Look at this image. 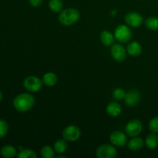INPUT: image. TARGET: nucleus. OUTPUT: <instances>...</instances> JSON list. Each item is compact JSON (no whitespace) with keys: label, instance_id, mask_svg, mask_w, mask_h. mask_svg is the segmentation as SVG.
<instances>
[{"label":"nucleus","instance_id":"f257e3e1","mask_svg":"<svg viewBox=\"0 0 158 158\" xmlns=\"http://www.w3.org/2000/svg\"><path fill=\"white\" fill-rule=\"evenodd\" d=\"M35 104V98L30 94L23 93L19 94L13 100L14 108L20 113L27 112Z\"/></svg>","mask_w":158,"mask_h":158},{"label":"nucleus","instance_id":"f03ea898","mask_svg":"<svg viewBox=\"0 0 158 158\" xmlns=\"http://www.w3.org/2000/svg\"><path fill=\"white\" fill-rule=\"evenodd\" d=\"M80 13L77 9L69 8L62 10L59 15V21L64 26H72L80 19Z\"/></svg>","mask_w":158,"mask_h":158},{"label":"nucleus","instance_id":"7ed1b4c3","mask_svg":"<svg viewBox=\"0 0 158 158\" xmlns=\"http://www.w3.org/2000/svg\"><path fill=\"white\" fill-rule=\"evenodd\" d=\"M114 36L118 42L126 43L132 38V32L131 29L126 25H120L114 31Z\"/></svg>","mask_w":158,"mask_h":158},{"label":"nucleus","instance_id":"20e7f679","mask_svg":"<svg viewBox=\"0 0 158 158\" xmlns=\"http://www.w3.org/2000/svg\"><path fill=\"white\" fill-rule=\"evenodd\" d=\"M43 82L39 77L29 76L26 77L23 82V86L29 92H39L43 88Z\"/></svg>","mask_w":158,"mask_h":158},{"label":"nucleus","instance_id":"39448f33","mask_svg":"<svg viewBox=\"0 0 158 158\" xmlns=\"http://www.w3.org/2000/svg\"><path fill=\"white\" fill-rule=\"evenodd\" d=\"M96 155L99 158H114L117 156V151L113 145L105 143L97 148Z\"/></svg>","mask_w":158,"mask_h":158},{"label":"nucleus","instance_id":"423d86ee","mask_svg":"<svg viewBox=\"0 0 158 158\" xmlns=\"http://www.w3.org/2000/svg\"><path fill=\"white\" fill-rule=\"evenodd\" d=\"M81 136V131L77 126L69 125L65 127L63 131V139L67 142H75L79 140Z\"/></svg>","mask_w":158,"mask_h":158},{"label":"nucleus","instance_id":"0eeeda50","mask_svg":"<svg viewBox=\"0 0 158 158\" xmlns=\"http://www.w3.org/2000/svg\"><path fill=\"white\" fill-rule=\"evenodd\" d=\"M142 130H143V125H142L141 121L134 119V120H131L126 125L125 132L129 137H134L138 136L141 133Z\"/></svg>","mask_w":158,"mask_h":158},{"label":"nucleus","instance_id":"6e6552de","mask_svg":"<svg viewBox=\"0 0 158 158\" xmlns=\"http://www.w3.org/2000/svg\"><path fill=\"white\" fill-rule=\"evenodd\" d=\"M110 53L115 61L121 63L124 61L127 57V49L122 45L114 44L111 47Z\"/></svg>","mask_w":158,"mask_h":158},{"label":"nucleus","instance_id":"1a4fd4ad","mask_svg":"<svg viewBox=\"0 0 158 158\" xmlns=\"http://www.w3.org/2000/svg\"><path fill=\"white\" fill-rule=\"evenodd\" d=\"M125 23L131 27H139L143 23V17L138 12H131L125 15Z\"/></svg>","mask_w":158,"mask_h":158},{"label":"nucleus","instance_id":"9d476101","mask_svg":"<svg viewBox=\"0 0 158 158\" xmlns=\"http://www.w3.org/2000/svg\"><path fill=\"white\" fill-rule=\"evenodd\" d=\"M140 100V94L137 89H132L126 93L124 101L129 106H134L138 104Z\"/></svg>","mask_w":158,"mask_h":158},{"label":"nucleus","instance_id":"9b49d317","mask_svg":"<svg viewBox=\"0 0 158 158\" xmlns=\"http://www.w3.org/2000/svg\"><path fill=\"white\" fill-rule=\"evenodd\" d=\"M110 143L114 146L123 147L126 145L127 142V138L125 134H123L121 131H114L110 136Z\"/></svg>","mask_w":158,"mask_h":158},{"label":"nucleus","instance_id":"f8f14e48","mask_svg":"<svg viewBox=\"0 0 158 158\" xmlns=\"http://www.w3.org/2000/svg\"><path fill=\"white\" fill-rule=\"evenodd\" d=\"M127 52L132 56H137L142 52V46L138 42H131L127 46Z\"/></svg>","mask_w":158,"mask_h":158},{"label":"nucleus","instance_id":"ddd939ff","mask_svg":"<svg viewBox=\"0 0 158 158\" xmlns=\"http://www.w3.org/2000/svg\"><path fill=\"white\" fill-rule=\"evenodd\" d=\"M115 36L109 31H103L100 33V41L104 46H110L114 45Z\"/></svg>","mask_w":158,"mask_h":158},{"label":"nucleus","instance_id":"4468645a","mask_svg":"<svg viewBox=\"0 0 158 158\" xmlns=\"http://www.w3.org/2000/svg\"><path fill=\"white\" fill-rule=\"evenodd\" d=\"M106 113L110 117H117L121 113V106L117 102L110 103L106 106Z\"/></svg>","mask_w":158,"mask_h":158},{"label":"nucleus","instance_id":"2eb2a0df","mask_svg":"<svg viewBox=\"0 0 158 158\" xmlns=\"http://www.w3.org/2000/svg\"><path fill=\"white\" fill-rule=\"evenodd\" d=\"M143 144H144V142L143 139L140 137H134V138L131 139L127 143V148L131 151H136L141 149L143 147Z\"/></svg>","mask_w":158,"mask_h":158},{"label":"nucleus","instance_id":"dca6fc26","mask_svg":"<svg viewBox=\"0 0 158 158\" xmlns=\"http://www.w3.org/2000/svg\"><path fill=\"white\" fill-rule=\"evenodd\" d=\"M43 84L46 86H53L57 83V76L54 73L48 72L44 74L43 77Z\"/></svg>","mask_w":158,"mask_h":158},{"label":"nucleus","instance_id":"f3484780","mask_svg":"<svg viewBox=\"0 0 158 158\" xmlns=\"http://www.w3.org/2000/svg\"><path fill=\"white\" fill-rule=\"evenodd\" d=\"M145 144L147 148L150 150H154L158 147V136L154 133L149 134L145 140Z\"/></svg>","mask_w":158,"mask_h":158},{"label":"nucleus","instance_id":"a211bd4d","mask_svg":"<svg viewBox=\"0 0 158 158\" xmlns=\"http://www.w3.org/2000/svg\"><path fill=\"white\" fill-rule=\"evenodd\" d=\"M16 149L12 145H6L2 148L1 151H0L1 155L6 158L14 157L16 155Z\"/></svg>","mask_w":158,"mask_h":158},{"label":"nucleus","instance_id":"6ab92c4d","mask_svg":"<svg viewBox=\"0 0 158 158\" xmlns=\"http://www.w3.org/2000/svg\"><path fill=\"white\" fill-rule=\"evenodd\" d=\"M54 150L58 154H63L66 152L68 148L67 141L65 139H58L54 143Z\"/></svg>","mask_w":158,"mask_h":158},{"label":"nucleus","instance_id":"aec40b11","mask_svg":"<svg viewBox=\"0 0 158 158\" xmlns=\"http://www.w3.org/2000/svg\"><path fill=\"white\" fill-rule=\"evenodd\" d=\"M49 8L52 12H60L63 10V2L62 0H50Z\"/></svg>","mask_w":158,"mask_h":158},{"label":"nucleus","instance_id":"412c9836","mask_svg":"<svg viewBox=\"0 0 158 158\" xmlns=\"http://www.w3.org/2000/svg\"><path fill=\"white\" fill-rule=\"evenodd\" d=\"M40 155L43 158H52L55 156V150L52 147L46 145L40 150Z\"/></svg>","mask_w":158,"mask_h":158},{"label":"nucleus","instance_id":"4be33fe9","mask_svg":"<svg viewBox=\"0 0 158 158\" xmlns=\"http://www.w3.org/2000/svg\"><path fill=\"white\" fill-rule=\"evenodd\" d=\"M145 26L148 29L155 31L158 29V19L154 16H151L145 20Z\"/></svg>","mask_w":158,"mask_h":158},{"label":"nucleus","instance_id":"5701e85b","mask_svg":"<svg viewBox=\"0 0 158 158\" xmlns=\"http://www.w3.org/2000/svg\"><path fill=\"white\" fill-rule=\"evenodd\" d=\"M19 158H36L37 154L32 150L23 149L19 152Z\"/></svg>","mask_w":158,"mask_h":158},{"label":"nucleus","instance_id":"b1692460","mask_svg":"<svg viewBox=\"0 0 158 158\" xmlns=\"http://www.w3.org/2000/svg\"><path fill=\"white\" fill-rule=\"evenodd\" d=\"M148 127H149V129L151 132L154 133V134H157L158 133V116H157V117H154V118H152L151 120H150Z\"/></svg>","mask_w":158,"mask_h":158},{"label":"nucleus","instance_id":"393cba45","mask_svg":"<svg viewBox=\"0 0 158 158\" xmlns=\"http://www.w3.org/2000/svg\"><path fill=\"white\" fill-rule=\"evenodd\" d=\"M8 131H9V125L7 122L0 119V138L4 137L7 134Z\"/></svg>","mask_w":158,"mask_h":158},{"label":"nucleus","instance_id":"a878e982","mask_svg":"<svg viewBox=\"0 0 158 158\" xmlns=\"http://www.w3.org/2000/svg\"><path fill=\"white\" fill-rule=\"evenodd\" d=\"M125 95H126V93L121 88H117L113 92V97L117 100H121L124 99Z\"/></svg>","mask_w":158,"mask_h":158},{"label":"nucleus","instance_id":"bb28decb","mask_svg":"<svg viewBox=\"0 0 158 158\" xmlns=\"http://www.w3.org/2000/svg\"><path fill=\"white\" fill-rule=\"evenodd\" d=\"M28 1H29V4L33 7H39L42 5L43 0H28Z\"/></svg>","mask_w":158,"mask_h":158},{"label":"nucleus","instance_id":"cd10ccee","mask_svg":"<svg viewBox=\"0 0 158 158\" xmlns=\"http://www.w3.org/2000/svg\"><path fill=\"white\" fill-rule=\"evenodd\" d=\"M2 92L0 91V101L2 100Z\"/></svg>","mask_w":158,"mask_h":158},{"label":"nucleus","instance_id":"c85d7f7f","mask_svg":"<svg viewBox=\"0 0 158 158\" xmlns=\"http://www.w3.org/2000/svg\"><path fill=\"white\" fill-rule=\"evenodd\" d=\"M63 157H65V156H58V157H57V158H63Z\"/></svg>","mask_w":158,"mask_h":158}]
</instances>
